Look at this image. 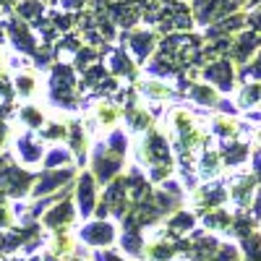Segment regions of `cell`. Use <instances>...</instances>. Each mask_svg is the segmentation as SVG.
<instances>
[{"label": "cell", "mask_w": 261, "mask_h": 261, "mask_svg": "<svg viewBox=\"0 0 261 261\" xmlns=\"http://www.w3.org/2000/svg\"><path fill=\"white\" fill-rule=\"evenodd\" d=\"M123 154H125V139L120 134H113L102 144V151L94 154V175L99 183H107L120 170Z\"/></svg>", "instance_id": "obj_3"}, {"label": "cell", "mask_w": 261, "mask_h": 261, "mask_svg": "<svg viewBox=\"0 0 261 261\" xmlns=\"http://www.w3.org/2000/svg\"><path fill=\"white\" fill-rule=\"evenodd\" d=\"M118 118H120V107L115 105V102H107V99H102V102H97L94 105V110H92V130H107V128H113L115 123H118Z\"/></svg>", "instance_id": "obj_6"}, {"label": "cell", "mask_w": 261, "mask_h": 261, "mask_svg": "<svg viewBox=\"0 0 261 261\" xmlns=\"http://www.w3.org/2000/svg\"><path fill=\"white\" fill-rule=\"evenodd\" d=\"M21 120L27 123V128H29V130H34V128H39L42 123H45V115H42L39 107L27 105V107H21Z\"/></svg>", "instance_id": "obj_17"}, {"label": "cell", "mask_w": 261, "mask_h": 261, "mask_svg": "<svg viewBox=\"0 0 261 261\" xmlns=\"http://www.w3.org/2000/svg\"><path fill=\"white\" fill-rule=\"evenodd\" d=\"M76 220V212H73V201L71 199H63L58 206H53L47 214H45V220H42V225L50 227L53 232L58 230H68Z\"/></svg>", "instance_id": "obj_5"}, {"label": "cell", "mask_w": 261, "mask_h": 261, "mask_svg": "<svg viewBox=\"0 0 261 261\" xmlns=\"http://www.w3.org/2000/svg\"><path fill=\"white\" fill-rule=\"evenodd\" d=\"M191 94H193V99H199V102H204V105H217V92H212L209 86H193L191 89Z\"/></svg>", "instance_id": "obj_18"}, {"label": "cell", "mask_w": 261, "mask_h": 261, "mask_svg": "<svg viewBox=\"0 0 261 261\" xmlns=\"http://www.w3.org/2000/svg\"><path fill=\"white\" fill-rule=\"evenodd\" d=\"M248 76H261V53H258V60H256V71H251Z\"/></svg>", "instance_id": "obj_23"}, {"label": "cell", "mask_w": 261, "mask_h": 261, "mask_svg": "<svg viewBox=\"0 0 261 261\" xmlns=\"http://www.w3.org/2000/svg\"><path fill=\"white\" fill-rule=\"evenodd\" d=\"M16 92H18V97H34V92H37V79H34V73H18L16 76Z\"/></svg>", "instance_id": "obj_15"}, {"label": "cell", "mask_w": 261, "mask_h": 261, "mask_svg": "<svg viewBox=\"0 0 261 261\" xmlns=\"http://www.w3.org/2000/svg\"><path fill=\"white\" fill-rule=\"evenodd\" d=\"M16 151H18V160L24 162V165H34V162H39L42 157V149L39 146V141L34 139V134H24V136H18V141H16Z\"/></svg>", "instance_id": "obj_9"}, {"label": "cell", "mask_w": 261, "mask_h": 261, "mask_svg": "<svg viewBox=\"0 0 261 261\" xmlns=\"http://www.w3.org/2000/svg\"><path fill=\"white\" fill-rule=\"evenodd\" d=\"M81 238L89 246H110L113 241H115V227L110 225V222H92V225H86L84 230H81Z\"/></svg>", "instance_id": "obj_7"}, {"label": "cell", "mask_w": 261, "mask_h": 261, "mask_svg": "<svg viewBox=\"0 0 261 261\" xmlns=\"http://www.w3.org/2000/svg\"><path fill=\"white\" fill-rule=\"evenodd\" d=\"M136 160L154 172V178H167V172L172 170V160L165 146V139L160 134H154V130L141 139V151L136 154Z\"/></svg>", "instance_id": "obj_2"}, {"label": "cell", "mask_w": 261, "mask_h": 261, "mask_svg": "<svg viewBox=\"0 0 261 261\" xmlns=\"http://www.w3.org/2000/svg\"><path fill=\"white\" fill-rule=\"evenodd\" d=\"M214 130L220 136H225V139H235L238 130H241V123L232 120V118H217L214 120Z\"/></svg>", "instance_id": "obj_16"}, {"label": "cell", "mask_w": 261, "mask_h": 261, "mask_svg": "<svg viewBox=\"0 0 261 261\" xmlns=\"http://www.w3.org/2000/svg\"><path fill=\"white\" fill-rule=\"evenodd\" d=\"M256 139H258V144H261V128L256 130Z\"/></svg>", "instance_id": "obj_24"}, {"label": "cell", "mask_w": 261, "mask_h": 261, "mask_svg": "<svg viewBox=\"0 0 261 261\" xmlns=\"http://www.w3.org/2000/svg\"><path fill=\"white\" fill-rule=\"evenodd\" d=\"M97 258H99V261H123V258H120V256H115V253H99Z\"/></svg>", "instance_id": "obj_22"}, {"label": "cell", "mask_w": 261, "mask_h": 261, "mask_svg": "<svg viewBox=\"0 0 261 261\" xmlns=\"http://www.w3.org/2000/svg\"><path fill=\"white\" fill-rule=\"evenodd\" d=\"M63 162H71V154L65 149H50L47 157H45V167H53V165H63Z\"/></svg>", "instance_id": "obj_19"}, {"label": "cell", "mask_w": 261, "mask_h": 261, "mask_svg": "<svg viewBox=\"0 0 261 261\" xmlns=\"http://www.w3.org/2000/svg\"><path fill=\"white\" fill-rule=\"evenodd\" d=\"M204 76H206L209 81H214L222 92H227L230 86H232V68H230L227 60H217L214 65H209V68L204 71Z\"/></svg>", "instance_id": "obj_12"}, {"label": "cell", "mask_w": 261, "mask_h": 261, "mask_svg": "<svg viewBox=\"0 0 261 261\" xmlns=\"http://www.w3.org/2000/svg\"><path fill=\"white\" fill-rule=\"evenodd\" d=\"M170 130H172V136H175V141L183 149L186 157L196 154V149H199V144H201V128H199V123H196V118L188 110L175 107V110L170 113Z\"/></svg>", "instance_id": "obj_1"}, {"label": "cell", "mask_w": 261, "mask_h": 261, "mask_svg": "<svg viewBox=\"0 0 261 261\" xmlns=\"http://www.w3.org/2000/svg\"><path fill=\"white\" fill-rule=\"evenodd\" d=\"M151 47H154V37H151L149 32H136V34H130V50H134V55L139 60H144Z\"/></svg>", "instance_id": "obj_13"}, {"label": "cell", "mask_w": 261, "mask_h": 261, "mask_svg": "<svg viewBox=\"0 0 261 261\" xmlns=\"http://www.w3.org/2000/svg\"><path fill=\"white\" fill-rule=\"evenodd\" d=\"M65 180H71V170H55V172H39L37 186H34V196H45L53 193L58 186H63Z\"/></svg>", "instance_id": "obj_10"}, {"label": "cell", "mask_w": 261, "mask_h": 261, "mask_svg": "<svg viewBox=\"0 0 261 261\" xmlns=\"http://www.w3.org/2000/svg\"><path fill=\"white\" fill-rule=\"evenodd\" d=\"M76 199L81 206V217H89L94 204H97V180L92 175H81L79 188H76Z\"/></svg>", "instance_id": "obj_8"}, {"label": "cell", "mask_w": 261, "mask_h": 261, "mask_svg": "<svg viewBox=\"0 0 261 261\" xmlns=\"http://www.w3.org/2000/svg\"><path fill=\"white\" fill-rule=\"evenodd\" d=\"M13 225V209L6 201V196H0V227H8Z\"/></svg>", "instance_id": "obj_20"}, {"label": "cell", "mask_w": 261, "mask_h": 261, "mask_svg": "<svg viewBox=\"0 0 261 261\" xmlns=\"http://www.w3.org/2000/svg\"><path fill=\"white\" fill-rule=\"evenodd\" d=\"M73 251H76V238H73L68 230L53 232V238H50V253H53V256L68 258V256H73Z\"/></svg>", "instance_id": "obj_11"}, {"label": "cell", "mask_w": 261, "mask_h": 261, "mask_svg": "<svg viewBox=\"0 0 261 261\" xmlns=\"http://www.w3.org/2000/svg\"><path fill=\"white\" fill-rule=\"evenodd\" d=\"M32 180H34V175H29L21 167H0V188L8 196H24L29 191Z\"/></svg>", "instance_id": "obj_4"}, {"label": "cell", "mask_w": 261, "mask_h": 261, "mask_svg": "<svg viewBox=\"0 0 261 261\" xmlns=\"http://www.w3.org/2000/svg\"><path fill=\"white\" fill-rule=\"evenodd\" d=\"M141 92L146 97H151V99H167V97H172V89L167 84H162V81H144Z\"/></svg>", "instance_id": "obj_14"}, {"label": "cell", "mask_w": 261, "mask_h": 261, "mask_svg": "<svg viewBox=\"0 0 261 261\" xmlns=\"http://www.w3.org/2000/svg\"><path fill=\"white\" fill-rule=\"evenodd\" d=\"M60 3H63V8H71L73 11V8H81L84 6V0H60Z\"/></svg>", "instance_id": "obj_21"}]
</instances>
